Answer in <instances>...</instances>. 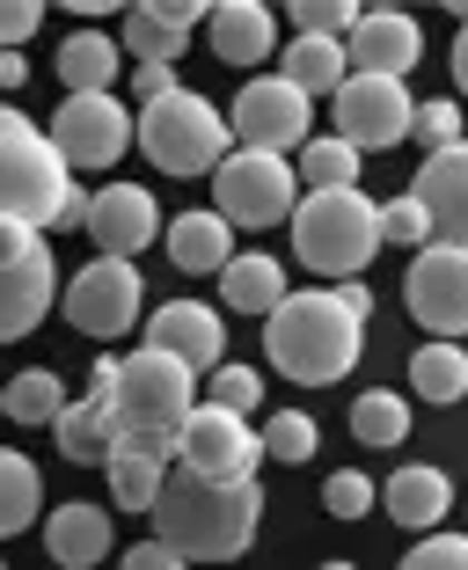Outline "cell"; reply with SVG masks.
Listing matches in <instances>:
<instances>
[{
    "label": "cell",
    "mask_w": 468,
    "mask_h": 570,
    "mask_svg": "<svg viewBox=\"0 0 468 570\" xmlns=\"http://www.w3.org/2000/svg\"><path fill=\"white\" fill-rule=\"evenodd\" d=\"M154 541L184 556V563H234L264 527V490L256 483H198L191 469H168L154 498Z\"/></svg>",
    "instance_id": "cell-1"
},
{
    "label": "cell",
    "mask_w": 468,
    "mask_h": 570,
    "mask_svg": "<svg viewBox=\"0 0 468 570\" xmlns=\"http://www.w3.org/2000/svg\"><path fill=\"white\" fill-rule=\"evenodd\" d=\"M367 322H351L344 307H337V293H285L279 315L264 322V358L285 373V381L301 387H330L344 381L351 366H359V352H367Z\"/></svg>",
    "instance_id": "cell-2"
},
{
    "label": "cell",
    "mask_w": 468,
    "mask_h": 570,
    "mask_svg": "<svg viewBox=\"0 0 468 570\" xmlns=\"http://www.w3.org/2000/svg\"><path fill=\"white\" fill-rule=\"evenodd\" d=\"M285 227H293V256L337 285L359 278L381 249V205L367 190H308Z\"/></svg>",
    "instance_id": "cell-3"
},
{
    "label": "cell",
    "mask_w": 468,
    "mask_h": 570,
    "mask_svg": "<svg viewBox=\"0 0 468 570\" xmlns=\"http://www.w3.org/2000/svg\"><path fill=\"white\" fill-rule=\"evenodd\" d=\"M139 154H147L162 176H213V168L234 154V132L205 96L176 88V96H162V102L139 110Z\"/></svg>",
    "instance_id": "cell-4"
},
{
    "label": "cell",
    "mask_w": 468,
    "mask_h": 570,
    "mask_svg": "<svg viewBox=\"0 0 468 570\" xmlns=\"http://www.w3.org/2000/svg\"><path fill=\"white\" fill-rule=\"evenodd\" d=\"M74 190V168L59 161L51 132H37L30 118L8 125L0 132V219H16V227H59V205Z\"/></svg>",
    "instance_id": "cell-5"
},
{
    "label": "cell",
    "mask_w": 468,
    "mask_h": 570,
    "mask_svg": "<svg viewBox=\"0 0 468 570\" xmlns=\"http://www.w3.org/2000/svg\"><path fill=\"white\" fill-rule=\"evenodd\" d=\"M110 403H117V424H125V432L176 439V432H184V417L198 410V373L139 344V352L117 366V395H110Z\"/></svg>",
    "instance_id": "cell-6"
},
{
    "label": "cell",
    "mask_w": 468,
    "mask_h": 570,
    "mask_svg": "<svg viewBox=\"0 0 468 570\" xmlns=\"http://www.w3.org/2000/svg\"><path fill=\"white\" fill-rule=\"evenodd\" d=\"M59 301V264H51V242L37 227L0 219V344L30 336L37 322Z\"/></svg>",
    "instance_id": "cell-7"
},
{
    "label": "cell",
    "mask_w": 468,
    "mask_h": 570,
    "mask_svg": "<svg viewBox=\"0 0 468 570\" xmlns=\"http://www.w3.org/2000/svg\"><path fill=\"white\" fill-rule=\"evenodd\" d=\"M213 190H220L213 213L227 219V227H285L293 205H301V176H293V161H279V154H250V147H234L227 161L213 168Z\"/></svg>",
    "instance_id": "cell-8"
},
{
    "label": "cell",
    "mask_w": 468,
    "mask_h": 570,
    "mask_svg": "<svg viewBox=\"0 0 468 570\" xmlns=\"http://www.w3.org/2000/svg\"><path fill=\"white\" fill-rule=\"evenodd\" d=\"M256 461H264V439L234 410L198 403L176 432V469H191L198 483H256Z\"/></svg>",
    "instance_id": "cell-9"
},
{
    "label": "cell",
    "mask_w": 468,
    "mask_h": 570,
    "mask_svg": "<svg viewBox=\"0 0 468 570\" xmlns=\"http://www.w3.org/2000/svg\"><path fill=\"white\" fill-rule=\"evenodd\" d=\"M139 139V118L117 96H67L51 118V147L67 168H110L125 161V147Z\"/></svg>",
    "instance_id": "cell-10"
},
{
    "label": "cell",
    "mask_w": 468,
    "mask_h": 570,
    "mask_svg": "<svg viewBox=\"0 0 468 570\" xmlns=\"http://www.w3.org/2000/svg\"><path fill=\"white\" fill-rule=\"evenodd\" d=\"M337 110V139H351L359 154H381V147H402L410 125H418V102L402 81H373V73H351L344 88L330 96Z\"/></svg>",
    "instance_id": "cell-11"
},
{
    "label": "cell",
    "mask_w": 468,
    "mask_h": 570,
    "mask_svg": "<svg viewBox=\"0 0 468 570\" xmlns=\"http://www.w3.org/2000/svg\"><path fill=\"white\" fill-rule=\"evenodd\" d=\"M308 118H315V102H308L301 88L279 81V73H256V81L234 96L227 132L250 154H293V147H308Z\"/></svg>",
    "instance_id": "cell-12"
},
{
    "label": "cell",
    "mask_w": 468,
    "mask_h": 570,
    "mask_svg": "<svg viewBox=\"0 0 468 570\" xmlns=\"http://www.w3.org/2000/svg\"><path fill=\"white\" fill-rule=\"evenodd\" d=\"M402 301H410V315H418L439 344L468 336V249H447V242L418 249L410 256V278H402Z\"/></svg>",
    "instance_id": "cell-13"
},
{
    "label": "cell",
    "mask_w": 468,
    "mask_h": 570,
    "mask_svg": "<svg viewBox=\"0 0 468 570\" xmlns=\"http://www.w3.org/2000/svg\"><path fill=\"white\" fill-rule=\"evenodd\" d=\"M139 293H147V278H139L125 256H96V264L74 271V285H67V322L81 336H125L139 322Z\"/></svg>",
    "instance_id": "cell-14"
},
{
    "label": "cell",
    "mask_w": 468,
    "mask_h": 570,
    "mask_svg": "<svg viewBox=\"0 0 468 570\" xmlns=\"http://www.w3.org/2000/svg\"><path fill=\"white\" fill-rule=\"evenodd\" d=\"M147 352L176 358V366H191V373H213L220 352H227L220 307H205V301H168V307H154V315H147Z\"/></svg>",
    "instance_id": "cell-15"
},
{
    "label": "cell",
    "mask_w": 468,
    "mask_h": 570,
    "mask_svg": "<svg viewBox=\"0 0 468 570\" xmlns=\"http://www.w3.org/2000/svg\"><path fill=\"white\" fill-rule=\"evenodd\" d=\"M88 235H96L103 256H125V264H133L147 242H162V205H154V190H139V184H110V190H96V205H88Z\"/></svg>",
    "instance_id": "cell-16"
},
{
    "label": "cell",
    "mask_w": 468,
    "mask_h": 570,
    "mask_svg": "<svg viewBox=\"0 0 468 570\" xmlns=\"http://www.w3.org/2000/svg\"><path fill=\"white\" fill-rule=\"evenodd\" d=\"M410 198L432 213V242L468 249V139H461V147H447V154H425Z\"/></svg>",
    "instance_id": "cell-17"
},
{
    "label": "cell",
    "mask_w": 468,
    "mask_h": 570,
    "mask_svg": "<svg viewBox=\"0 0 468 570\" xmlns=\"http://www.w3.org/2000/svg\"><path fill=\"white\" fill-rule=\"evenodd\" d=\"M344 51H351V73H373V81H402V73L418 67L425 37H418V22L396 16V8H367V16H359V30L344 37Z\"/></svg>",
    "instance_id": "cell-18"
},
{
    "label": "cell",
    "mask_w": 468,
    "mask_h": 570,
    "mask_svg": "<svg viewBox=\"0 0 468 570\" xmlns=\"http://www.w3.org/2000/svg\"><path fill=\"white\" fill-rule=\"evenodd\" d=\"M110 490H117V512H154V498H162L168 469H176V439L162 432H125L110 446Z\"/></svg>",
    "instance_id": "cell-19"
},
{
    "label": "cell",
    "mask_w": 468,
    "mask_h": 570,
    "mask_svg": "<svg viewBox=\"0 0 468 570\" xmlns=\"http://www.w3.org/2000/svg\"><path fill=\"white\" fill-rule=\"evenodd\" d=\"M205 16H213V8H198V0H147V8H125V51H133L139 67H168Z\"/></svg>",
    "instance_id": "cell-20"
},
{
    "label": "cell",
    "mask_w": 468,
    "mask_h": 570,
    "mask_svg": "<svg viewBox=\"0 0 468 570\" xmlns=\"http://www.w3.org/2000/svg\"><path fill=\"white\" fill-rule=\"evenodd\" d=\"M205 37L227 67H264L271 51H279V16H271L264 0H227L205 16Z\"/></svg>",
    "instance_id": "cell-21"
},
{
    "label": "cell",
    "mask_w": 468,
    "mask_h": 570,
    "mask_svg": "<svg viewBox=\"0 0 468 570\" xmlns=\"http://www.w3.org/2000/svg\"><path fill=\"white\" fill-rule=\"evenodd\" d=\"M45 549L59 570H96L110 556V512L103 504H59L45 520Z\"/></svg>",
    "instance_id": "cell-22"
},
{
    "label": "cell",
    "mask_w": 468,
    "mask_h": 570,
    "mask_svg": "<svg viewBox=\"0 0 468 570\" xmlns=\"http://www.w3.org/2000/svg\"><path fill=\"white\" fill-rule=\"evenodd\" d=\"M381 504H388V520H396V527L432 534V527L454 512V483L439 469H396V475H388V490H381Z\"/></svg>",
    "instance_id": "cell-23"
},
{
    "label": "cell",
    "mask_w": 468,
    "mask_h": 570,
    "mask_svg": "<svg viewBox=\"0 0 468 570\" xmlns=\"http://www.w3.org/2000/svg\"><path fill=\"white\" fill-rule=\"evenodd\" d=\"M279 81H293L301 96H337L351 81L344 37H293V45H279Z\"/></svg>",
    "instance_id": "cell-24"
},
{
    "label": "cell",
    "mask_w": 468,
    "mask_h": 570,
    "mask_svg": "<svg viewBox=\"0 0 468 570\" xmlns=\"http://www.w3.org/2000/svg\"><path fill=\"white\" fill-rule=\"evenodd\" d=\"M293 293L285 285V264L279 256H264V249H250V256H234L227 271H220V301L234 307V315H279V301Z\"/></svg>",
    "instance_id": "cell-25"
},
{
    "label": "cell",
    "mask_w": 468,
    "mask_h": 570,
    "mask_svg": "<svg viewBox=\"0 0 468 570\" xmlns=\"http://www.w3.org/2000/svg\"><path fill=\"white\" fill-rule=\"evenodd\" d=\"M162 249L176 271H227L234 264V227L220 213H176V227H162Z\"/></svg>",
    "instance_id": "cell-26"
},
{
    "label": "cell",
    "mask_w": 468,
    "mask_h": 570,
    "mask_svg": "<svg viewBox=\"0 0 468 570\" xmlns=\"http://www.w3.org/2000/svg\"><path fill=\"white\" fill-rule=\"evenodd\" d=\"M51 432H59V453H67V461L96 469V461H110L117 439H125V424H117V403H96V395H81V403H67L59 417H51Z\"/></svg>",
    "instance_id": "cell-27"
},
{
    "label": "cell",
    "mask_w": 468,
    "mask_h": 570,
    "mask_svg": "<svg viewBox=\"0 0 468 570\" xmlns=\"http://www.w3.org/2000/svg\"><path fill=\"white\" fill-rule=\"evenodd\" d=\"M117 37H103V30H74L67 45H59V88L67 96H110V81H117Z\"/></svg>",
    "instance_id": "cell-28"
},
{
    "label": "cell",
    "mask_w": 468,
    "mask_h": 570,
    "mask_svg": "<svg viewBox=\"0 0 468 570\" xmlns=\"http://www.w3.org/2000/svg\"><path fill=\"white\" fill-rule=\"evenodd\" d=\"M37 512H45V475H37V461L16 453V446H0V541L22 534Z\"/></svg>",
    "instance_id": "cell-29"
},
{
    "label": "cell",
    "mask_w": 468,
    "mask_h": 570,
    "mask_svg": "<svg viewBox=\"0 0 468 570\" xmlns=\"http://www.w3.org/2000/svg\"><path fill=\"white\" fill-rule=\"evenodd\" d=\"M410 395H425V403H461L468 395V352L461 344H418V358H410Z\"/></svg>",
    "instance_id": "cell-30"
},
{
    "label": "cell",
    "mask_w": 468,
    "mask_h": 570,
    "mask_svg": "<svg viewBox=\"0 0 468 570\" xmlns=\"http://www.w3.org/2000/svg\"><path fill=\"white\" fill-rule=\"evenodd\" d=\"M351 439H367V446H402V439H410V395H396V387L351 395Z\"/></svg>",
    "instance_id": "cell-31"
},
{
    "label": "cell",
    "mask_w": 468,
    "mask_h": 570,
    "mask_svg": "<svg viewBox=\"0 0 468 570\" xmlns=\"http://www.w3.org/2000/svg\"><path fill=\"white\" fill-rule=\"evenodd\" d=\"M293 176H301L308 190H359V147L351 139H308L301 161H293Z\"/></svg>",
    "instance_id": "cell-32"
},
{
    "label": "cell",
    "mask_w": 468,
    "mask_h": 570,
    "mask_svg": "<svg viewBox=\"0 0 468 570\" xmlns=\"http://www.w3.org/2000/svg\"><path fill=\"white\" fill-rule=\"evenodd\" d=\"M59 395H67V387H59V373H45V366L16 373V381L0 387V403H8V417H16V424H51L59 410H67Z\"/></svg>",
    "instance_id": "cell-33"
},
{
    "label": "cell",
    "mask_w": 468,
    "mask_h": 570,
    "mask_svg": "<svg viewBox=\"0 0 468 570\" xmlns=\"http://www.w3.org/2000/svg\"><path fill=\"white\" fill-rule=\"evenodd\" d=\"M256 439H264V461H285V469H301L308 453H315V417H308V410H279V417L256 424Z\"/></svg>",
    "instance_id": "cell-34"
},
{
    "label": "cell",
    "mask_w": 468,
    "mask_h": 570,
    "mask_svg": "<svg viewBox=\"0 0 468 570\" xmlns=\"http://www.w3.org/2000/svg\"><path fill=\"white\" fill-rule=\"evenodd\" d=\"M198 403L234 410V417H256V410H264V373L256 366H213V381H205Z\"/></svg>",
    "instance_id": "cell-35"
},
{
    "label": "cell",
    "mask_w": 468,
    "mask_h": 570,
    "mask_svg": "<svg viewBox=\"0 0 468 570\" xmlns=\"http://www.w3.org/2000/svg\"><path fill=\"white\" fill-rule=\"evenodd\" d=\"M381 242H402V249H432V213H425L410 190L381 205Z\"/></svg>",
    "instance_id": "cell-36"
},
{
    "label": "cell",
    "mask_w": 468,
    "mask_h": 570,
    "mask_svg": "<svg viewBox=\"0 0 468 570\" xmlns=\"http://www.w3.org/2000/svg\"><path fill=\"white\" fill-rule=\"evenodd\" d=\"M293 30L301 37H351L359 30V8L351 0H293Z\"/></svg>",
    "instance_id": "cell-37"
},
{
    "label": "cell",
    "mask_w": 468,
    "mask_h": 570,
    "mask_svg": "<svg viewBox=\"0 0 468 570\" xmlns=\"http://www.w3.org/2000/svg\"><path fill=\"white\" fill-rule=\"evenodd\" d=\"M322 512H330V520H367L373 512V483L359 469H337L330 483H322Z\"/></svg>",
    "instance_id": "cell-38"
},
{
    "label": "cell",
    "mask_w": 468,
    "mask_h": 570,
    "mask_svg": "<svg viewBox=\"0 0 468 570\" xmlns=\"http://www.w3.org/2000/svg\"><path fill=\"white\" fill-rule=\"evenodd\" d=\"M410 132H418L432 154L461 147V102H418V125H410Z\"/></svg>",
    "instance_id": "cell-39"
},
{
    "label": "cell",
    "mask_w": 468,
    "mask_h": 570,
    "mask_svg": "<svg viewBox=\"0 0 468 570\" xmlns=\"http://www.w3.org/2000/svg\"><path fill=\"white\" fill-rule=\"evenodd\" d=\"M402 570H468V534H425L402 556Z\"/></svg>",
    "instance_id": "cell-40"
},
{
    "label": "cell",
    "mask_w": 468,
    "mask_h": 570,
    "mask_svg": "<svg viewBox=\"0 0 468 570\" xmlns=\"http://www.w3.org/2000/svg\"><path fill=\"white\" fill-rule=\"evenodd\" d=\"M37 22H45L37 0H0V51H16L22 37H37Z\"/></svg>",
    "instance_id": "cell-41"
},
{
    "label": "cell",
    "mask_w": 468,
    "mask_h": 570,
    "mask_svg": "<svg viewBox=\"0 0 468 570\" xmlns=\"http://www.w3.org/2000/svg\"><path fill=\"white\" fill-rule=\"evenodd\" d=\"M117 570H191V563L168 549V541H139V549H125V563H117Z\"/></svg>",
    "instance_id": "cell-42"
},
{
    "label": "cell",
    "mask_w": 468,
    "mask_h": 570,
    "mask_svg": "<svg viewBox=\"0 0 468 570\" xmlns=\"http://www.w3.org/2000/svg\"><path fill=\"white\" fill-rule=\"evenodd\" d=\"M133 96H139V102L176 96V67H139V73H133Z\"/></svg>",
    "instance_id": "cell-43"
},
{
    "label": "cell",
    "mask_w": 468,
    "mask_h": 570,
    "mask_svg": "<svg viewBox=\"0 0 468 570\" xmlns=\"http://www.w3.org/2000/svg\"><path fill=\"white\" fill-rule=\"evenodd\" d=\"M330 293H337V307H344V315H351V322H367V315H373V293H367V285H359V278H344V285H330Z\"/></svg>",
    "instance_id": "cell-44"
},
{
    "label": "cell",
    "mask_w": 468,
    "mask_h": 570,
    "mask_svg": "<svg viewBox=\"0 0 468 570\" xmlns=\"http://www.w3.org/2000/svg\"><path fill=\"white\" fill-rule=\"evenodd\" d=\"M30 81V59L22 51H0V88H22Z\"/></svg>",
    "instance_id": "cell-45"
},
{
    "label": "cell",
    "mask_w": 468,
    "mask_h": 570,
    "mask_svg": "<svg viewBox=\"0 0 468 570\" xmlns=\"http://www.w3.org/2000/svg\"><path fill=\"white\" fill-rule=\"evenodd\" d=\"M454 88L468 96V22H461V37H454Z\"/></svg>",
    "instance_id": "cell-46"
},
{
    "label": "cell",
    "mask_w": 468,
    "mask_h": 570,
    "mask_svg": "<svg viewBox=\"0 0 468 570\" xmlns=\"http://www.w3.org/2000/svg\"><path fill=\"white\" fill-rule=\"evenodd\" d=\"M8 125H22V110H8V102H0V132H8Z\"/></svg>",
    "instance_id": "cell-47"
},
{
    "label": "cell",
    "mask_w": 468,
    "mask_h": 570,
    "mask_svg": "<svg viewBox=\"0 0 468 570\" xmlns=\"http://www.w3.org/2000/svg\"><path fill=\"white\" fill-rule=\"evenodd\" d=\"M322 570H351V563H322Z\"/></svg>",
    "instance_id": "cell-48"
},
{
    "label": "cell",
    "mask_w": 468,
    "mask_h": 570,
    "mask_svg": "<svg viewBox=\"0 0 468 570\" xmlns=\"http://www.w3.org/2000/svg\"><path fill=\"white\" fill-rule=\"evenodd\" d=\"M0 417H8V403H0Z\"/></svg>",
    "instance_id": "cell-49"
},
{
    "label": "cell",
    "mask_w": 468,
    "mask_h": 570,
    "mask_svg": "<svg viewBox=\"0 0 468 570\" xmlns=\"http://www.w3.org/2000/svg\"><path fill=\"white\" fill-rule=\"evenodd\" d=\"M0 570H8V563H0Z\"/></svg>",
    "instance_id": "cell-50"
}]
</instances>
